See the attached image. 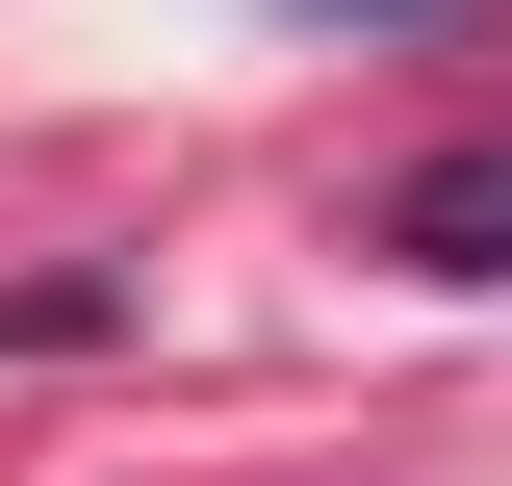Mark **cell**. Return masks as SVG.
Segmentation results:
<instances>
[{"label": "cell", "mask_w": 512, "mask_h": 486, "mask_svg": "<svg viewBox=\"0 0 512 486\" xmlns=\"http://www.w3.org/2000/svg\"><path fill=\"white\" fill-rule=\"evenodd\" d=\"M384 256H410V282H512V128L487 154H410V180H384Z\"/></svg>", "instance_id": "6da1fadb"}]
</instances>
